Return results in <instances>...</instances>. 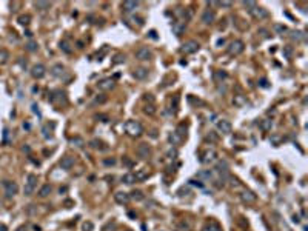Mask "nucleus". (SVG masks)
I'll return each mask as SVG.
<instances>
[{
    "label": "nucleus",
    "instance_id": "f257e3e1",
    "mask_svg": "<svg viewBox=\"0 0 308 231\" xmlns=\"http://www.w3.org/2000/svg\"><path fill=\"white\" fill-rule=\"evenodd\" d=\"M125 129H126V133H128L130 136H133V137H137V136L142 134V125H140L139 122H136V120L126 122V123H125Z\"/></svg>",
    "mask_w": 308,
    "mask_h": 231
},
{
    "label": "nucleus",
    "instance_id": "f03ea898",
    "mask_svg": "<svg viewBox=\"0 0 308 231\" xmlns=\"http://www.w3.org/2000/svg\"><path fill=\"white\" fill-rule=\"evenodd\" d=\"M199 50V43L196 42V40H188V42H185L183 45H182V48H180V51L183 53V54H193V53H196Z\"/></svg>",
    "mask_w": 308,
    "mask_h": 231
},
{
    "label": "nucleus",
    "instance_id": "7ed1b4c3",
    "mask_svg": "<svg viewBox=\"0 0 308 231\" xmlns=\"http://www.w3.org/2000/svg\"><path fill=\"white\" fill-rule=\"evenodd\" d=\"M245 50V46H244V42L242 40H234L231 45H230V48H228V53L231 56H237L241 53H244Z\"/></svg>",
    "mask_w": 308,
    "mask_h": 231
},
{
    "label": "nucleus",
    "instance_id": "20e7f679",
    "mask_svg": "<svg viewBox=\"0 0 308 231\" xmlns=\"http://www.w3.org/2000/svg\"><path fill=\"white\" fill-rule=\"evenodd\" d=\"M3 188H5V194L8 197H12L14 194H17L19 191V185L16 182H11V180H5L3 182Z\"/></svg>",
    "mask_w": 308,
    "mask_h": 231
},
{
    "label": "nucleus",
    "instance_id": "39448f33",
    "mask_svg": "<svg viewBox=\"0 0 308 231\" xmlns=\"http://www.w3.org/2000/svg\"><path fill=\"white\" fill-rule=\"evenodd\" d=\"M36 183H37V176L36 174H29L28 176V182L25 185V196H31L34 193V188H36Z\"/></svg>",
    "mask_w": 308,
    "mask_h": 231
},
{
    "label": "nucleus",
    "instance_id": "423d86ee",
    "mask_svg": "<svg viewBox=\"0 0 308 231\" xmlns=\"http://www.w3.org/2000/svg\"><path fill=\"white\" fill-rule=\"evenodd\" d=\"M136 57L139 60H151L153 53H151V50L148 48V46H140V48L136 51Z\"/></svg>",
    "mask_w": 308,
    "mask_h": 231
},
{
    "label": "nucleus",
    "instance_id": "0eeeda50",
    "mask_svg": "<svg viewBox=\"0 0 308 231\" xmlns=\"http://www.w3.org/2000/svg\"><path fill=\"white\" fill-rule=\"evenodd\" d=\"M216 20V12L213 11V9H205L203 14H202V22L205 23V25H211L213 22Z\"/></svg>",
    "mask_w": 308,
    "mask_h": 231
},
{
    "label": "nucleus",
    "instance_id": "6e6552de",
    "mask_svg": "<svg viewBox=\"0 0 308 231\" xmlns=\"http://www.w3.org/2000/svg\"><path fill=\"white\" fill-rule=\"evenodd\" d=\"M31 74H33V77H36V79H42V77L46 74V69H45V66H43L42 63H39V65L33 66Z\"/></svg>",
    "mask_w": 308,
    "mask_h": 231
},
{
    "label": "nucleus",
    "instance_id": "1a4fd4ad",
    "mask_svg": "<svg viewBox=\"0 0 308 231\" xmlns=\"http://www.w3.org/2000/svg\"><path fill=\"white\" fill-rule=\"evenodd\" d=\"M60 167H62V170H71L74 167V157H71V156H65V157H62V160H60Z\"/></svg>",
    "mask_w": 308,
    "mask_h": 231
},
{
    "label": "nucleus",
    "instance_id": "9d476101",
    "mask_svg": "<svg viewBox=\"0 0 308 231\" xmlns=\"http://www.w3.org/2000/svg\"><path fill=\"white\" fill-rule=\"evenodd\" d=\"M133 76H134V79H137V80H144V79L148 77V69H147V68H136L134 73H133Z\"/></svg>",
    "mask_w": 308,
    "mask_h": 231
},
{
    "label": "nucleus",
    "instance_id": "9b49d317",
    "mask_svg": "<svg viewBox=\"0 0 308 231\" xmlns=\"http://www.w3.org/2000/svg\"><path fill=\"white\" fill-rule=\"evenodd\" d=\"M216 157H217V153L214 150H208V151H205V154L200 160H202V164H209V162H213Z\"/></svg>",
    "mask_w": 308,
    "mask_h": 231
},
{
    "label": "nucleus",
    "instance_id": "f8f14e48",
    "mask_svg": "<svg viewBox=\"0 0 308 231\" xmlns=\"http://www.w3.org/2000/svg\"><path fill=\"white\" fill-rule=\"evenodd\" d=\"M150 147L147 145V143H140L139 145V148H137V154H139V157H142V159H147L148 156H150Z\"/></svg>",
    "mask_w": 308,
    "mask_h": 231
},
{
    "label": "nucleus",
    "instance_id": "ddd939ff",
    "mask_svg": "<svg viewBox=\"0 0 308 231\" xmlns=\"http://www.w3.org/2000/svg\"><path fill=\"white\" fill-rule=\"evenodd\" d=\"M217 128H219V131L220 133H223V134H228V133H231V123L228 122V120H219L217 122Z\"/></svg>",
    "mask_w": 308,
    "mask_h": 231
},
{
    "label": "nucleus",
    "instance_id": "4468645a",
    "mask_svg": "<svg viewBox=\"0 0 308 231\" xmlns=\"http://www.w3.org/2000/svg\"><path fill=\"white\" fill-rule=\"evenodd\" d=\"M114 199H116V202L117 203H120V205H125V203H128L130 202V196L126 194V193H116L114 194Z\"/></svg>",
    "mask_w": 308,
    "mask_h": 231
},
{
    "label": "nucleus",
    "instance_id": "2eb2a0df",
    "mask_svg": "<svg viewBox=\"0 0 308 231\" xmlns=\"http://www.w3.org/2000/svg\"><path fill=\"white\" fill-rule=\"evenodd\" d=\"M97 85H99V89L108 91V89H111V88L114 86V82H112V79H103V80H100Z\"/></svg>",
    "mask_w": 308,
    "mask_h": 231
},
{
    "label": "nucleus",
    "instance_id": "dca6fc26",
    "mask_svg": "<svg viewBox=\"0 0 308 231\" xmlns=\"http://www.w3.org/2000/svg\"><path fill=\"white\" fill-rule=\"evenodd\" d=\"M137 6H139V2H123V3H122V8H123V11H126V12L134 11Z\"/></svg>",
    "mask_w": 308,
    "mask_h": 231
},
{
    "label": "nucleus",
    "instance_id": "f3484780",
    "mask_svg": "<svg viewBox=\"0 0 308 231\" xmlns=\"http://www.w3.org/2000/svg\"><path fill=\"white\" fill-rule=\"evenodd\" d=\"M183 29H185V22L174 23V25H173V31H174V34H176V36H180Z\"/></svg>",
    "mask_w": 308,
    "mask_h": 231
},
{
    "label": "nucleus",
    "instance_id": "a211bd4d",
    "mask_svg": "<svg viewBox=\"0 0 308 231\" xmlns=\"http://www.w3.org/2000/svg\"><path fill=\"white\" fill-rule=\"evenodd\" d=\"M253 16H254V17H259V19H264V17L268 16V12H267L264 8H256V9L253 11Z\"/></svg>",
    "mask_w": 308,
    "mask_h": 231
},
{
    "label": "nucleus",
    "instance_id": "6ab92c4d",
    "mask_svg": "<svg viewBox=\"0 0 308 231\" xmlns=\"http://www.w3.org/2000/svg\"><path fill=\"white\" fill-rule=\"evenodd\" d=\"M50 194H51V187H50V185H43V187L40 188V191H39V196L40 197H46Z\"/></svg>",
    "mask_w": 308,
    "mask_h": 231
},
{
    "label": "nucleus",
    "instance_id": "aec40b11",
    "mask_svg": "<svg viewBox=\"0 0 308 231\" xmlns=\"http://www.w3.org/2000/svg\"><path fill=\"white\" fill-rule=\"evenodd\" d=\"M241 197H242L245 202H254V200H256V196H254L253 193H250V191H244V193L241 194Z\"/></svg>",
    "mask_w": 308,
    "mask_h": 231
},
{
    "label": "nucleus",
    "instance_id": "412c9836",
    "mask_svg": "<svg viewBox=\"0 0 308 231\" xmlns=\"http://www.w3.org/2000/svg\"><path fill=\"white\" fill-rule=\"evenodd\" d=\"M9 59V54L6 50H0V65H5Z\"/></svg>",
    "mask_w": 308,
    "mask_h": 231
},
{
    "label": "nucleus",
    "instance_id": "4be33fe9",
    "mask_svg": "<svg viewBox=\"0 0 308 231\" xmlns=\"http://www.w3.org/2000/svg\"><path fill=\"white\" fill-rule=\"evenodd\" d=\"M122 182H125L126 185H131L133 182H136V176L131 174V173H130V174H125V176L122 177Z\"/></svg>",
    "mask_w": 308,
    "mask_h": 231
},
{
    "label": "nucleus",
    "instance_id": "5701e85b",
    "mask_svg": "<svg viewBox=\"0 0 308 231\" xmlns=\"http://www.w3.org/2000/svg\"><path fill=\"white\" fill-rule=\"evenodd\" d=\"M63 71H65V68H63L62 65H56V66L53 68V74H54V76H57V77H59V76H62V74H63Z\"/></svg>",
    "mask_w": 308,
    "mask_h": 231
},
{
    "label": "nucleus",
    "instance_id": "b1692460",
    "mask_svg": "<svg viewBox=\"0 0 308 231\" xmlns=\"http://www.w3.org/2000/svg\"><path fill=\"white\" fill-rule=\"evenodd\" d=\"M60 50H62L63 53H66V54H71V53H73V50L69 48V43H66V42H60Z\"/></svg>",
    "mask_w": 308,
    "mask_h": 231
},
{
    "label": "nucleus",
    "instance_id": "393cba45",
    "mask_svg": "<svg viewBox=\"0 0 308 231\" xmlns=\"http://www.w3.org/2000/svg\"><path fill=\"white\" fill-rule=\"evenodd\" d=\"M244 6L248 8V12H250V14H253V11L257 8V5H256L254 2H244Z\"/></svg>",
    "mask_w": 308,
    "mask_h": 231
},
{
    "label": "nucleus",
    "instance_id": "a878e982",
    "mask_svg": "<svg viewBox=\"0 0 308 231\" xmlns=\"http://www.w3.org/2000/svg\"><path fill=\"white\" fill-rule=\"evenodd\" d=\"M29 20H31V16H20L19 17L20 25H29Z\"/></svg>",
    "mask_w": 308,
    "mask_h": 231
},
{
    "label": "nucleus",
    "instance_id": "bb28decb",
    "mask_svg": "<svg viewBox=\"0 0 308 231\" xmlns=\"http://www.w3.org/2000/svg\"><path fill=\"white\" fill-rule=\"evenodd\" d=\"M131 197H133L134 200H144L145 196H144V193H142V191H133V193H131Z\"/></svg>",
    "mask_w": 308,
    "mask_h": 231
},
{
    "label": "nucleus",
    "instance_id": "cd10ccee",
    "mask_svg": "<svg viewBox=\"0 0 308 231\" xmlns=\"http://www.w3.org/2000/svg\"><path fill=\"white\" fill-rule=\"evenodd\" d=\"M291 39H293V40H303V39H305V34L300 33V31H294V33L291 34Z\"/></svg>",
    "mask_w": 308,
    "mask_h": 231
},
{
    "label": "nucleus",
    "instance_id": "c85d7f7f",
    "mask_svg": "<svg viewBox=\"0 0 308 231\" xmlns=\"http://www.w3.org/2000/svg\"><path fill=\"white\" fill-rule=\"evenodd\" d=\"M144 111H145V114H150V116H154V114H156V108H154L153 103H151V105H147Z\"/></svg>",
    "mask_w": 308,
    "mask_h": 231
},
{
    "label": "nucleus",
    "instance_id": "c756f323",
    "mask_svg": "<svg viewBox=\"0 0 308 231\" xmlns=\"http://www.w3.org/2000/svg\"><path fill=\"white\" fill-rule=\"evenodd\" d=\"M274 31L279 33V34H283V33H287L288 28L287 26H283V25H274Z\"/></svg>",
    "mask_w": 308,
    "mask_h": 231
},
{
    "label": "nucleus",
    "instance_id": "7c9ffc66",
    "mask_svg": "<svg viewBox=\"0 0 308 231\" xmlns=\"http://www.w3.org/2000/svg\"><path fill=\"white\" fill-rule=\"evenodd\" d=\"M34 5H36V8H39V9H46V8H50V3H48V2H36Z\"/></svg>",
    "mask_w": 308,
    "mask_h": 231
},
{
    "label": "nucleus",
    "instance_id": "2f4dec72",
    "mask_svg": "<svg viewBox=\"0 0 308 231\" xmlns=\"http://www.w3.org/2000/svg\"><path fill=\"white\" fill-rule=\"evenodd\" d=\"M37 48H39V46H37V43H36V42H29V43L26 45V50H28V51H31V53L37 51Z\"/></svg>",
    "mask_w": 308,
    "mask_h": 231
},
{
    "label": "nucleus",
    "instance_id": "473e14b6",
    "mask_svg": "<svg viewBox=\"0 0 308 231\" xmlns=\"http://www.w3.org/2000/svg\"><path fill=\"white\" fill-rule=\"evenodd\" d=\"M71 142H73V143H76V147H83V145H85L83 139H80V137H74V139H71Z\"/></svg>",
    "mask_w": 308,
    "mask_h": 231
},
{
    "label": "nucleus",
    "instance_id": "72a5a7b5",
    "mask_svg": "<svg viewBox=\"0 0 308 231\" xmlns=\"http://www.w3.org/2000/svg\"><path fill=\"white\" fill-rule=\"evenodd\" d=\"M291 54H293V48L291 46H285V48H283V56H285L287 59H290Z\"/></svg>",
    "mask_w": 308,
    "mask_h": 231
},
{
    "label": "nucleus",
    "instance_id": "f704fd0d",
    "mask_svg": "<svg viewBox=\"0 0 308 231\" xmlns=\"http://www.w3.org/2000/svg\"><path fill=\"white\" fill-rule=\"evenodd\" d=\"M260 128H262L264 131L271 129V120H264V122H262V125H260Z\"/></svg>",
    "mask_w": 308,
    "mask_h": 231
},
{
    "label": "nucleus",
    "instance_id": "c9c22d12",
    "mask_svg": "<svg viewBox=\"0 0 308 231\" xmlns=\"http://www.w3.org/2000/svg\"><path fill=\"white\" fill-rule=\"evenodd\" d=\"M112 62H114V63H122V62H125V56H123V54H117Z\"/></svg>",
    "mask_w": 308,
    "mask_h": 231
},
{
    "label": "nucleus",
    "instance_id": "e433bc0d",
    "mask_svg": "<svg viewBox=\"0 0 308 231\" xmlns=\"http://www.w3.org/2000/svg\"><path fill=\"white\" fill-rule=\"evenodd\" d=\"M170 139H171V142H173V143H174V145H177V143H179V142H180V137H179V136H177V134H176V133H173V136H171V137H170Z\"/></svg>",
    "mask_w": 308,
    "mask_h": 231
},
{
    "label": "nucleus",
    "instance_id": "4c0bfd02",
    "mask_svg": "<svg viewBox=\"0 0 308 231\" xmlns=\"http://www.w3.org/2000/svg\"><path fill=\"white\" fill-rule=\"evenodd\" d=\"M134 176H136V179H145V177H148V173L147 171H140V173H137Z\"/></svg>",
    "mask_w": 308,
    "mask_h": 231
},
{
    "label": "nucleus",
    "instance_id": "58836bf2",
    "mask_svg": "<svg viewBox=\"0 0 308 231\" xmlns=\"http://www.w3.org/2000/svg\"><path fill=\"white\" fill-rule=\"evenodd\" d=\"M216 5H219V6H225V8H230L233 3H231V2H216Z\"/></svg>",
    "mask_w": 308,
    "mask_h": 231
},
{
    "label": "nucleus",
    "instance_id": "ea45409f",
    "mask_svg": "<svg viewBox=\"0 0 308 231\" xmlns=\"http://www.w3.org/2000/svg\"><path fill=\"white\" fill-rule=\"evenodd\" d=\"M83 229H85V231H91V229H92V223H91V222H86V223L83 225Z\"/></svg>",
    "mask_w": 308,
    "mask_h": 231
},
{
    "label": "nucleus",
    "instance_id": "a19ab883",
    "mask_svg": "<svg viewBox=\"0 0 308 231\" xmlns=\"http://www.w3.org/2000/svg\"><path fill=\"white\" fill-rule=\"evenodd\" d=\"M147 102H151V103H154V97L151 96V94H145V97H144Z\"/></svg>",
    "mask_w": 308,
    "mask_h": 231
},
{
    "label": "nucleus",
    "instance_id": "79ce46f5",
    "mask_svg": "<svg viewBox=\"0 0 308 231\" xmlns=\"http://www.w3.org/2000/svg\"><path fill=\"white\" fill-rule=\"evenodd\" d=\"M100 145H102V143L97 142V140H92V142H91V147H94V148H100Z\"/></svg>",
    "mask_w": 308,
    "mask_h": 231
},
{
    "label": "nucleus",
    "instance_id": "37998d69",
    "mask_svg": "<svg viewBox=\"0 0 308 231\" xmlns=\"http://www.w3.org/2000/svg\"><path fill=\"white\" fill-rule=\"evenodd\" d=\"M105 100H106V97H105V96H102V94H100V97H97V99H96V102H97V103H103Z\"/></svg>",
    "mask_w": 308,
    "mask_h": 231
},
{
    "label": "nucleus",
    "instance_id": "c03bdc74",
    "mask_svg": "<svg viewBox=\"0 0 308 231\" xmlns=\"http://www.w3.org/2000/svg\"><path fill=\"white\" fill-rule=\"evenodd\" d=\"M114 164H116L114 159H106V160H105V165H114Z\"/></svg>",
    "mask_w": 308,
    "mask_h": 231
},
{
    "label": "nucleus",
    "instance_id": "a18cd8bd",
    "mask_svg": "<svg viewBox=\"0 0 308 231\" xmlns=\"http://www.w3.org/2000/svg\"><path fill=\"white\" fill-rule=\"evenodd\" d=\"M199 177H211V173H200Z\"/></svg>",
    "mask_w": 308,
    "mask_h": 231
},
{
    "label": "nucleus",
    "instance_id": "49530a36",
    "mask_svg": "<svg viewBox=\"0 0 308 231\" xmlns=\"http://www.w3.org/2000/svg\"><path fill=\"white\" fill-rule=\"evenodd\" d=\"M150 37H151V39H156V31H151V33H150Z\"/></svg>",
    "mask_w": 308,
    "mask_h": 231
},
{
    "label": "nucleus",
    "instance_id": "de8ad7c7",
    "mask_svg": "<svg viewBox=\"0 0 308 231\" xmlns=\"http://www.w3.org/2000/svg\"><path fill=\"white\" fill-rule=\"evenodd\" d=\"M260 85H262V86H268V85H267V80H265V79H264V80H260Z\"/></svg>",
    "mask_w": 308,
    "mask_h": 231
},
{
    "label": "nucleus",
    "instance_id": "09e8293b",
    "mask_svg": "<svg viewBox=\"0 0 308 231\" xmlns=\"http://www.w3.org/2000/svg\"><path fill=\"white\" fill-rule=\"evenodd\" d=\"M259 33H262V34H264V37H267V29H260Z\"/></svg>",
    "mask_w": 308,
    "mask_h": 231
},
{
    "label": "nucleus",
    "instance_id": "8fccbe9b",
    "mask_svg": "<svg viewBox=\"0 0 308 231\" xmlns=\"http://www.w3.org/2000/svg\"><path fill=\"white\" fill-rule=\"evenodd\" d=\"M0 231H6V228H5V226H2V228H0Z\"/></svg>",
    "mask_w": 308,
    "mask_h": 231
},
{
    "label": "nucleus",
    "instance_id": "3c124183",
    "mask_svg": "<svg viewBox=\"0 0 308 231\" xmlns=\"http://www.w3.org/2000/svg\"><path fill=\"white\" fill-rule=\"evenodd\" d=\"M17 231H25V228H23V226H22V228H19Z\"/></svg>",
    "mask_w": 308,
    "mask_h": 231
}]
</instances>
